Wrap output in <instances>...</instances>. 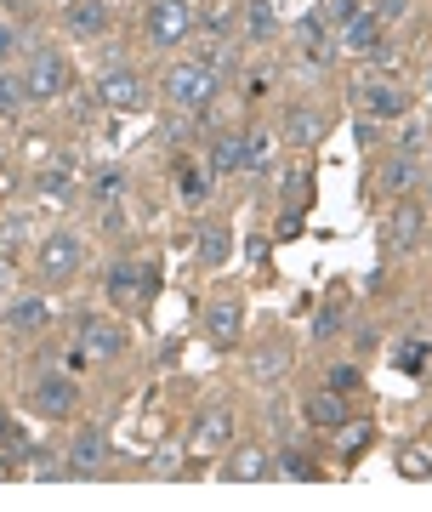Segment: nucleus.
I'll return each mask as SVG.
<instances>
[{
	"mask_svg": "<svg viewBox=\"0 0 432 512\" xmlns=\"http://www.w3.org/2000/svg\"><path fill=\"white\" fill-rule=\"evenodd\" d=\"M216 92H222V80H216L205 63H171V74H165V97L188 114H199Z\"/></svg>",
	"mask_w": 432,
	"mask_h": 512,
	"instance_id": "nucleus-1",
	"label": "nucleus"
},
{
	"mask_svg": "<svg viewBox=\"0 0 432 512\" xmlns=\"http://www.w3.org/2000/svg\"><path fill=\"white\" fill-rule=\"evenodd\" d=\"M80 256H86V245H80V234H69V228H57V234L40 239V256H35V268L46 285H63V279L80 274Z\"/></svg>",
	"mask_w": 432,
	"mask_h": 512,
	"instance_id": "nucleus-2",
	"label": "nucleus"
},
{
	"mask_svg": "<svg viewBox=\"0 0 432 512\" xmlns=\"http://www.w3.org/2000/svg\"><path fill=\"white\" fill-rule=\"evenodd\" d=\"M228 439H234V410L228 404H205L194 416V433H188V456L211 461L216 450H228Z\"/></svg>",
	"mask_w": 432,
	"mask_h": 512,
	"instance_id": "nucleus-3",
	"label": "nucleus"
},
{
	"mask_svg": "<svg viewBox=\"0 0 432 512\" xmlns=\"http://www.w3.org/2000/svg\"><path fill=\"white\" fill-rule=\"evenodd\" d=\"M23 92L35 97V103L69 92V63H63V52H52V46H46V52L29 57V69H23Z\"/></svg>",
	"mask_w": 432,
	"mask_h": 512,
	"instance_id": "nucleus-4",
	"label": "nucleus"
},
{
	"mask_svg": "<svg viewBox=\"0 0 432 512\" xmlns=\"http://www.w3.org/2000/svg\"><path fill=\"white\" fill-rule=\"evenodd\" d=\"M194 29V6L188 0H148V40L154 46H177Z\"/></svg>",
	"mask_w": 432,
	"mask_h": 512,
	"instance_id": "nucleus-5",
	"label": "nucleus"
},
{
	"mask_svg": "<svg viewBox=\"0 0 432 512\" xmlns=\"http://www.w3.org/2000/svg\"><path fill=\"white\" fill-rule=\"evenodd\" d=\"M80 348H86L91 365H108V359L126 353V330L114 325V319H86V325H80Z\"/></svg>",
	"mask_w": 432,
	"mask_h": 512,
	"instance_id": "nucleus-6",
	"label": "nucleus"
},
{
	"mask_svg": "<svg viewBox=\"0 0 432 512\" xmlns=\"http://www.w3.org/2000/svg\"><path fill=\"white\" fill-rule=\"evenodd\" d=\"M74 382H63V376H40L35 387H29V404H35V416H46V421H63L74 410Z\"/></svg>",
	"mask_w": 432,
	"mask_h": 512,
	"instance_id": "nucleus-7",
	"label": "nucleus"
},
{
	"mask_svg": "<svg viewBox=\"0 0 432 512\" xmlns=\"http://www.w3.org/2000/svg\"><path fill=\"white\" fill-rule=\"evenodd\" d=\"M148 291H154V268H131V262L108 268V296H114V308H137Z\"/></svg>",
	"mask_w": 432,
	"mask_h": 512,
	"instance_id": "nucleus-8",
	"label": "nucleus"
},
{
	"mask_svg": "<svg viewBox=\"0 0 432 512\" xmlns=\"http://www.w3.org/2000/svg\"><path fill=\"white\" fill-rule=\"evenodd\" d=\"M97 103H108V109H137V103H143L137 69H108L103 80H97Z\"/></svg>",
	"mask_w": 432,
	"mask_h": 512,
	"instance_id": "nucleus-9",
	"label": "nucleus"
},
{
	"mask_svg": "<svg viewBox=\"0 0 432 512\" xmlns=\"http://www.w3.org/2000/svg\"><path fill=\"white\" fill-rule=\"evenodd\" d=\"M103 456H108V439L97 433V427H86V433L74 439V450H69V473L74 478H91L97 467H103Z\"/></svg>",
	"mask_w": 432,
	"mask_h": 512,
	"instance_id": "nucleus-10",
	"label": "nucleus"
},
{
	"mask_svg": "<svg viewBox=\"0 0 432 512\" xmlns=\"http://www.w3.org/2000/svg\"><path fill=\"white\" fill-rule=\"evenodd\" d=\"M364 92V109L376 114V120H398V114L410 109V97L398 92L393 80H370V86H359Z\"/></svg>",
	"mask_w": 432,
	"mask_h": 512,
	"instance_id": "nucleus-11",
	"label": "nucleus"
},
{
	"mask_svg": "<svg viewBox=\"0 0 432 512\" xmlns=\"http://www.w3.org/2000/svg\"><path fill=\"white\" fill-rule=\"evenodd\" d=\"M245 165V131H216L211 143V177H234Z\"/></svg>",
	"mask_w": 432,
	"mask_h": 512,
	"instance_id": "nucleus-12",
	"label": "nucleus"
},
{
	"mask_svg": "<svg viewBox=\"0 0 432 512\" xmlns=\"http://www.w3.org/2000/svg\"><path fill=\"white\" fill-rule=\"evenodd\" d=\"M342 46H347L353 57H370V52H376V46H381V18H376V12H359L353 23H342Z\"/></svg>",
	"mask_w": 432,
	"mask_h": 512,
	"instance_id": "nucleus-13",
	"label": "nucleus"
},
{
	"mask_svg": "<svg viewBox=\"0 0 432 512\" xmlns=\"http://www.w3.org/2000/svg\"><path fill=\"white\" fill-rule=\"evenodd\" d=\"M222 473L234 478V484H256V478H273L279 467H273V456H268V450H234Z\"/></svg>",
	"mask_w": 432,
	"mask_h": 512,
	"instance_id": "nucleus-14",
	"label": "nucleus"
},
{
	"mask_svg": "<svg viewBox=\"0 0 432 512\" xmlns=\"http://www.w3.org/2000/svg\"><path fill=\"white\" fill-rule=\"evenodd\" d=\"M421 222H427V211H421V205H404V200H398L393 222H387V239H393L398 251H410V245H421Z\"/></svg>",
	"mask_w": 432,
	"mask_h": 512,
	"instance_id": "nucleus-15",
	"label": "nucleus"
},
{
	"mask_svg": "<svg viewBox=\"0 0 432 512\" xmlns=\"http://www.w3.org/2000/svg\"><path fill=\"white\" fill-rule=\"evenodd\" d=\"M205 330H211L216 348H234L239 342V302H211L205 308Z\"/></svg>",
	"mask_w": 432,
	"mask_h": 512,
	"instance_id": "nucleus-16",
	"label": "nucleus"
},
{
	"mask_svg": "<svg viewBox=\"0 0 432 512\" xmlns=\"http://www.w3.org/2000/svg\"><path fill=\"white\" fill-rule=\"evenodd\" d=\"M319 137H324V114H319V109H290V114H285V143L313 148Z\"/></svg>",
	"mask_w": 432,
	"mask_h": 512,
	"instance_id": "nucleus-17",
	"label": "nucleus"
},
{
	"mask_svg": "<svg viewBox=\"0 0 432 512\" xmlns=\"http://www.w3.org/2000/svg\"><path fill=\"white\" fill-rule=\"evenodd\" d=\"M307 421H313V427H342L347 421V393H336V387L313 393V399H307Z\"/></svg>",
	"mask_w": 432,
	"mask_h": 512,
	"instance_id": "nucleus-18",
	"label": "nucleus"
},
{
	"mask_svg": "<svg viewBox=\"0 0 432 512\" xmlns=\"http://www.w3.org/2000/svg\"><path fill=\"white\" fill-rule=\"evenodd\" d=\"M376 183L387 188L393 200H404V194H410V188L421 183V177H415V160H410V154H393V160L381 165V177H376Z\"/></svg>",
	"mask_w": 432,
	"mask_h": 512,
	"instance_id": "nucleus-19",
	"label": "nucleus"
},
{
	"mask_svg": "<svg viewBox=\"0 0 432 512\" xmlns=\"http://www.w3.org/2000/svg\"><path fill=\"white\" fill-rule=\"evenodd\" d=\"M6 319H12V330H46L52 325V302L46 296H23V302H12Z\"/></svg>",
	"mask_w": 432,
	"mask_h": 512,
	"instance_id": "nucleus-20",
	"label": "nucleus"
},
{
	"mask_svg": "<svg viewBox=\"0 0 432 512\" xmlns=\"http://www.w3.org/2000/svg\"><path fill=\"white\" fill-rule=\"evenodd\" d=\"M228 251H234L228 228H222V222H205V228H199V262H205V268H222Z\"/></svg>",
	"mask_w": 432,
	"mask_h": 512,
	"instance_id": "nucleus-21",
	"label": "nucleus"
},
{
	"mask_svg": "<svg viewBox=\"0 0 432 512\" xmlns=\"http://www.w3.org/2000/svg\"><path fill=\"white\" fill-rule=\"evenodd\" d=\"M285 370H290V348H285V342H268V348L251 359V376H256V382H279Z\"/></svg>",
	"mask_w": 432,
	"mask_h": 512,
	"instance_id": "nucleus-22",
	"label": "nucleus"
},
{
	"mask_svg": "<svg viewBox=\"0 0 432 512\" xmlns=\"http://www.w3.org/2000/svg\"><path fill=\"white\" fill-rule=\"evenodd\" d=\"M69 29H74V35H103V29H108L103 0H74V6H69Z\"/></svg>",
	"mask_w": 432,
	"mask_h": 512,
	"instance_id": "nucleus-23",
	"label": "nucleus"
},
{
	"mask_svg": "<svg viewBox=\"0 0 432 512\" xmlns=\"http://www.w3.org/2000/svg\"><path fill=\"white\" fill-rule=\"evenodd\" d=\"M296 46H302V57L324 63V57H330V46H324V23L319 18H302V23H296Z\"/></svg>",
	"mask_w": 432,
	"mask_h": 512,
	"instance_id": "nucleus-24",
	"label": "nucleus"
},
{
	"mask_svg": "<svg viewBox=\"0 0 432 512\" xmlns=\"http://www.w3.org/2000/svg\"><path fill=\"white\" fill-rule=\"evenodd\" d=\"M91 194L103 205H114L120 194H126V171H114V165H103V171H91Z\"/></svg>",
	"mask_w": 432,
	"mask_h": 512,
	"instance_id": "nucleus-25",
	"label": "nucleus"
},
{
	"mask_svg": "<svg viewBox=\"0 0 432 512\" xmlns=\"http://www.w3.org/2000/svg\"><path fill=\"white\" fill-rule=\"evenodd\" d=\"M245 177H262L268 171V137L262 131H245V165H239Z\"/></svg>",
	"mask_w": 432,
	"mask_h": 512,
	"instance_id": "nucleus-26",
	"label": "nucleus"
},
{
	"mask_svg": "<svg viewBox=\"0 0 432 512\" xmlns=\"http://www.w3.org/2000/svg\"><path fill=\"white\" fill-rule=\"evenodd\" d=\"M245 29H251V40L273 35V6L268 0H245Z\"/></svg>",
	"mask_w": 432,
	"mask_h": 512,
	"instance_id": "nucleus-27",
	"label": "nucleus"
},
{
	"mask_svg": "<svg viewBox=\"0 0 432 512\" xmlns=\"http://www.w3.org/2000/svg\"><path fill=\"white\" fill-rule=\"evenodd\" d=\"M199 63H205V69H211L216 80H222V74L234 69V46H222V40H211V46H205V57H199Z\"/></svg>",
	"mask_w": 432,
	"mask_h": 512,
	"instance_id": "nucleus-28",
	"label": "nucleus"
},
{
	"mask_svg": "<svg viewBox=\"0 0 432 512\" xmlns=\"http://www.w3.org/2000/svg\"><path fill=\"white\" fill-rule=\"evenodd\" d=\"M273 467H279L285 478H319V467H313L302 450H285V461H273Z\"/></svg>",
	"mask_w": 432,
	"mask_h": 512,
	"instance_id": "nucleus-29",
	"label": "nucleus"
},
{
	"mask_svg": "<svg viewBox=\"0 0 432 512\" xmlns=\"http://www.w3.org/2000/svg\"><path fill=\"white\" fill-rule=\"evenodd\" d=\"M69 171H46V177H40V200H69Z\"/></svg>",
	"mask_w": 432,
	"mask_h": 512,
	"instance_id": "nucleus-30",
	"label": "nucleus"
},
{
	"mask_svg": "<svg viewBox=\"0 0 432 512\" xmlns=\"http://www.w3.org/2000/svg\"><path fill=\"white\" fill-rule=\"evenodd\" d=\"M336 330H342V302H330V308H324L319 319H313V336H319V342H330Z\"/></svg>",
	"mask_w": 432,
	"mask_h": 512,
	"instance_id": "nucleus-31",
	"label": "nucleus"
},
{
	"mask_svg": "<svg viewBox=\"0 0 432 512\" xmlns=\"http://www.w3.org/2000/svg\"><path fill=\"white\" fill-rule=\"evenodd\" d=\"M364 12V0H324V18L330 23H353Z\"/></svg>",
	"mask_w": 432,
	"mask_h": 512,
	"instance_id": "nucleus-32",
	"label": "nucleus"
},
{
	"mask_svg": "<svg viewBox=\"0 0 432 512\" xmlns=\"http://www.w3.org/2000/svg\"><path fill=\"white\" fill-rule=\"evenodd\" d=\"M177 183H182V200H188V205L205 200V171H194V165H188V171H182Z\"/></svg>",
	"mask_w": 432,
	"mask_h": 512,
	"instance_id": "nucleus-33",
	"label": "nucleus"
},
{
	"mask_svg": "<svg viewBox=\"0 0 432 512\" xmlns=\"http://www.w3.org/2000/svg\"><path fill=\"white\" fill-rule=\"evenodd\" d=\"M364 444H370V421H353V427L342 433V456H359Z\"/></svg>",
	"mask_w": 432,
	"mask_h": 512,
	"instance_id": "nucleus-34",
	"label": "nucleus"
},
{
	"mask_svg": "<svg viewBox=\"0 0 432 512\" xmlns=\"http://www.w3.org/2000/svg\"><path fill=\"white\" fill-rule=\"evenodd\" d=\"M29 473H35V478H74L69 467H57V461L46 456V450H35V461H29Z\"/></svg>",
	"mask_w": 432,
	"mask_h": 512,
	"instance_id": "nucleus-35",
	"label": "nucleus"
},
{
	"mask_svg": "<svg viewBox=\"0 0 432 512\" xmlns=\"http://www.w3.org/2000/svg\"><path fill=\"white\" fill-rule=\"evenodd\" d=\"M359 382H364L359 365H336V370H330V387H336V393H353Z\"/></svg>",
	"mask_w": 432,
	"mask_h": 512,
	"instance_id": "nucleus-36",
	"label": "nucleus"
},
{
	"mask_svg": "<svg viewBox=\"0 0 432 512\" xmlns=\"http://www.w3.org/2000/svg\"><path fill=\"white\" fill-rule=\"evenodd\" d=\"M18 97H29V92H23V80H12V74H6V80H0V109L12 114V109H18Z\"/></svg>",
	"mask_w": 432,
	"mask_h": 512,
	"instance_id": "nucleus-37",
	"label": "nucleus"
},
{
	"mask_svg": "<svg viewBox=\"0 0 432 512\" xmlns=\"http://www.w3.org/2000/svg\"><path fill=\"white\" fill-rule=\"evenodd\" d=\"M404 473H410V478H432V461H427V450H410V456H404Z\"/></svg>",
	"mask_w": 432,
	"mask_h": 512,
	"instance_id": "nucleus-38",
	"label": "nucleus"
},
{
	"mask_svg": "<svg viewBox=\"0 0 432 512\" xmlns=\"http://www.w3.org/2000/svg\"><path fill=\"white\" fill-rule=\"evenodd\" d=\"M120 228H126V211H120V200H114L103 211V234H120Z\"/></svg>",
	"mask_w": 432,
	"mask_h": 512,
	"instance_id": "nucleus-39",
	"label": "nucleus"
},
{
	"mask_svg": "<svg viewBox=\"0 0 432 512\" xmlns=\"http://www.w3.org/2000/svg\"><path fill=\"white\" fill-rule=\"evenodd\" d=\"M404 12H410V0H381L376 18H381V23H393V18H404Z\"/></svg>",
	"mask_w": 432,
	"mask_h": 512,
	"instance_id": "nucleus-40",
	"label": "nucleus"
},
{
	"mask_svg": "<svg viewBox=\"0 0 432 512\" xmlns=\"http://www.w3.org/2000/svg\"><path fill=\"white\" fill-rule=\"evenodd\" d=\"M398 359H404V370H421V359H427V348H421V342H410V348L398 353Z\"/></svg>",
	"mask_w": 432,
	"mask_h": 512,
	"instance_id": "nucleus-41",
	"label": "nucleus"
},
{
	"mask_svg": "<svg viewBox=\"0 0 432 512\" xmlns=\"http://www.w3.org/2000/svg\"><path fill=\"white\" fill-rule=\"evenodd\" d=\"M279 234H285V239H290V234H302V211H285V222H279Z\"/></svg>",
	"mask_w": 432,
	"mask_h": 512,
	"instance_id": "nucleus-42",
	"label": "nucleus"
},
{
	"mask_svg": "<svg viewBox=\"0 0 432 512\" xmlns=\"http://www.w3.org/2000/svg\"><path fill=\"white\" fill-rule=\"evenodd\" d=\"M285 188H290V194H302V188H307V171H302V165H296V171H285Z\"/></svg>",
	"mask_w": 432,
	"mask_h": 512,
	"instance_id": "nucleus-43",
	"label": "nucleus"
},
{
	"mask_svg": "<svg viewBox=\"0 0 432 512\" xmlns=\"http://www.w3.org/2000/svg\"><path fill=\"white\" fill-rule=\"evenodd\" d=\"M6 279H12V256L0 251V285H6Z\"/></svg>",
	"mask_w": 432,
	"mask_h": 512,
	"instance_id": "nucleus-44",
	"label": "nucleus"
},
{
	"mask_svg": "<svg viewBox=\"0 0 432 512\" xmlns=\"http://www.w3.org/2000/svg\"><path fill=\"white\" fill-rule=\"evenodd\" d=\"M6 46H12V29H6V23H0V52H6Z\"/></svg>",
	"mask_w": 432,
	"mask_h": 512,
	"instance_id": "nucleus-45",
	"label": "nucleus"
},
{
	"mask_svg": "<svg viewBox=\"0 0 432 512\" xmlns=\"http://www.w3.org/2000/svg\"><path fill=\"white\" fill-rule=\"evenodd\" d=\"M0 439H6V410H0Z\"/></svg>",
	"mask_w": 432,
	"mask_h": 512,
	"instance_id": "nucleus-46",
	"label": "nucleus"
},
{
	"mask_svg": "<svg viewBox=\"0 0 432 512\" xmlns=\"http://www.w3.org/2000/svg\"><path fill=\"white\" fill-rule=\"evenodd\" d=\"M427 211H432V177H427Z\"/></svg>",
	"mask_w": 432,
	"mask_h": 512,
	"instance_id": "nucleus-47",
	"label": "nucleus"
}]
</instances>
